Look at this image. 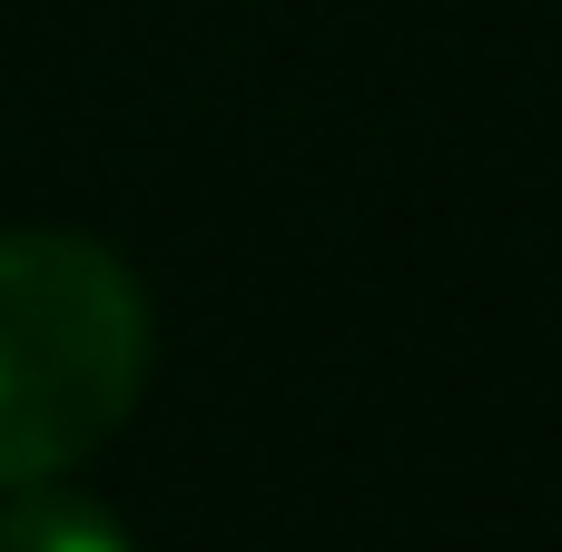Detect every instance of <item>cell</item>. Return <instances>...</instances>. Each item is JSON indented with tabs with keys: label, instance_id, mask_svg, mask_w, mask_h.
Wrapping results in <instances>:
<instances>
[{
	"label": "cell",
	"instance_id": "6da1fadb",
	"mask_svg": "<svg viewBox=\"0 0 562 552\" xmlns=\"http://www.w3.org/2000/svg\"><path fill=\"white\" fill-rule=\"evenodd\" d=\"M148 296L69 227H0V494L89 464L148 395Z\"/></svg>",
	"mask_w": 562,
	"mask_h": 552
},
{
	"label": "cell",
	"instance_id": "7a4b0ae2",
	"mask_svg": "<svg viewBox=\"0 0 562 552\" xmlns=\"http://www.w3.org/2000/svg\"><path fill=\"white\" fill-rule=\"evenodd\" d=\"M0 552H138L128 523L89 494H69L59 474L49 484H10L0 494Z\"/></svg>",
	"mask_w": 562,
	"mask_h": 552
}]
</instances>
